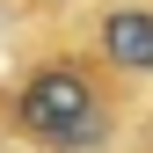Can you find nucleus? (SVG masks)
<instances>
[{
  "label": "nucleus",
  "mask_w": 153,
  "mask_h": 153,
  "mask_svg": "<svg viewBox=\"0 0 153 153\" xmlns=\"http://www.w3.org/2000/svg\"><path fill=\"white\" fill-rule=\"evenodd\" d=\"M15 124H22L36 146H51V153H95V146L109 139V109H102L95 80L73 59H51V66H36L29 80H22Z\"/></svg>",
  "instance_id": "1"
},
{
  "label": "nucleus",
  "mask_w": 153,
  "mask_h": 153,
  "mask_svg": "<svg viewBox=\"0 0 153 153\" xmlns=\"http://www.w3.org/2000/svg\"><path fill=\"white\" fill-rule=\"evenodd\" d=\"M102 51L117 73H153V7H109L102 15Z\"/></svg>",
  "instance_id": "2"
}]
</instances>
